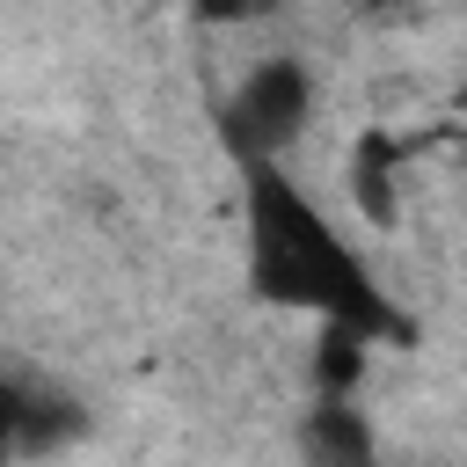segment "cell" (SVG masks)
Segmentation results:
<instances>
[{
  "label": "cell",
  "instance_id": "5b68a950",
  "mask_svg": "<svg viewBox=\"0 0 467 467\" xmlns=\"http://www.w3.org/2000/svg\"><path fill=\"white\" fill-rule=\"evenodd\" d=\"M350 204H358L372 226L394 219V139H387V131H365V139L350 146Z\"/></svg>",
  "mask_w": 467,
  "mask_h": 467
},
{
  "label": "cell",
  "instance_id": "277c9868",
  "mask_svg": "<svg viewBox=\"0 0 467 467\" xmlns=\"http://www.w3.org/2000/svg\"><path fill=\"white\" fill-rule=\"evenodd\" d=\"M80 409L66 401V394H29L22 379L7 387V438H15V452H51V445H66V438H80Z\"/></svg>",
  "mask_w": 467,
  "mask_h": 467
},
{
  "label": "cell",
  "instance_id": "6da1fadb",
  "mask_svg": "<svg viewBox=\"0 0 467 467\" xmlns=\"http://www.w3.org/2000/svg\"><path fill=\"white\" fill-rule=\"evenodd\" d=\"M248 182V285L270 306H299L321 321H350L365 336H409V321L387 306L358 248L321 219V204L277 168V161H241Z\"/></svg>",
  "mask_w": 467,
  "mask_h": 467
},
{
  "label": "cell",
  "instance_id": "ba28073f",
  "mask_svg": "<svg viewBox=\"0 0 467 467\" xmlns=\"http://www.w3.org/2000/svg\"><path fill=\"white\" fill-rule=\"evenodd\" d=\"M372 7H401V0H372Z\"/></svg>",
  "mask_w": 467,
  "mask_h": 467
},
{
  "label": "cell",
  "instance_id": "8992f818",
  "mask_svg": "<svg viewBox=\"0 0 467 467\" xmlns=\"http://www.w3.org/2000/svg\"><path fill=\"white\" fill-rule=\"evenodd\" d=\"M365 328H350V321H321V358H314V372H321V394H350L358 379H365Z\"/></svg>",
  "mask_w": 467,
  "mask_h": 467
},
{
  "label": "cell",
  "instance_id": "7a4b0ae2",
  "mask_svg": "<svg viewBox=\"0 0 467 467\" xmlns=\"http://www.w3.org/2000/svg\"><path fill=\"white\" fill-rule=\"evenodd\" d=\"M306 109H314V80H306V66H299V58H263V66L234 88L219 131H226L234 161H277V153L299 139Z\"/></svg>",
  "mask_w": 467,
  "mask_h": 467
},
{
  "label": "cell",
  "instance_id": "52a82bcc",
  "mask_svg": "<svg viewBox=\"0 0 467 467\" xmlns=\"http://www.w3.org/2000/svg\"><path fill=\"white\" fill-rule=\"evenodd\" d=\"M248 7H255V0H197V15H204V22H226V15H234V22H241V15H248Z\"/></svg>",
  "mask_w": 467,
  "mask_h": 467
},
{
  "label": "cell",
  "instance_id": "3957f363",
  "mask_svg": "<svg viewBox=\"0 0 467 467\" xmlns=\"http://www.w3.org/2000/svg\"><path fill=\"white\" fill-rule=\"evenodd\" d=\"M299 452H306V467H379L372 431H365V416L350 409V394H321V401L306 409Z\"/></svg>",
  "mask_w": 467,
  "mask_h": 467
}]
</instances>
